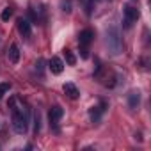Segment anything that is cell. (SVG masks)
I'll use <instances>...</instances> for the list:
<instances>
[{
  "label": "cell",
  "instance_id": "6",
  "mask_svg": "<svg viewBox=\"0 0 151 151\" xmlns=\"http://www.w3.org/2000/svg\"><path fill=\"white\" fill-rule=\"evenodd\" d=\"M16 25H18V32H20L23 37H30V34H32V23H30L27 18H18Z\"/></svg>",
  "mask_w": 151,
  "mask_h": 151
},
{
  "label": "cell",
  "instance_id": "16",
  "mask_svg": "<svg viewBox=\"0 0 151 151\" xmlns=\"http://www.w3.org/2000/svg\"><path fill=\"white\" fill-rule=\"evenodd\" d=\"M39 130H41V117H39V112H37L34 116V132L39 133Z\"/></svg>",
  "mask_w": 151,
  "mask_h": 151
},
{
  "label": "cell",
  "instance_id": "15",
  "mask_svg": "<svg viewBox=\"0 0 151 151\" xmlns=\"http://www.w3.org/2000/svg\"><path fill=\"white\" fill-rule=\"evenodd\" d=\"M11 16H13V9H11V7H6V9L2 11V14H0V18H2L4 22H7Z\"/></svg>",
  "mask_w": 151,
  "mask_h": 151
},
{
  "label": "cell",
  "instance_id": "9",
  "mask_svg": "<svg viewBox=\"0 0 151 151\" xmlns=\"http://www.w3.org/2000/svg\"><path fill=\"white\" fill-rule=\"evenodd\" d=\"M62 89H64V93H66V96H68V98H71V100H77V98L80 96V93H78V89H77V86H75V84H71V82H68V84H64V86H62Z\"/></svg>",
  "mask_w": 151,
  "mask_h": 151
},
{
  "label": "cell",
  "instance_id": "2",
  "mask_svg": "<svg viewBox=\"0 0 151 151\" xmlns=\"http://www.w3.org/2000/svg\"><path fill=\"white\" fill-rule=\"evenodd\" d=\"M105 43H107V48H109L110 55H119L123 52V37H121V32L116 25H110L107 29Z\"/></svg>",
  "mask_w": 151,
  "mask_h": 151
},
{
  "label": "cell",
  "instance_id": "18",
  "mask_svg": "<svg viewBox=\"0 0 151 151\" xmlns=\"http://www.w3.org/2000/svg\"><path fill=\"white\" fill-rule=\"evenodd\" d=\"M80 57H82V59H89V48L80 46Z\"/></svg>",
  "mask_w": 151,
  "mask_h": 151
},
{
  "label": "cell",
  "instance_id": "19",
  "mask_svg": "<svg viewBox=\"0 0 151 151\" xmlns=\"http://www.w3.org/2000/svg\"><path fill=\"white\" fill-rule=\"evenodd\" d=\"M36 69L39 71V75L43 73V59H39V60H37V64H36Z\"/></svg>",
  "mask_w": 151,
  "mask_h": 151
},
{
  "label": "cell",
  "instance_id": "7",
  "mask_svg": "<svg viewBox=\"0 0 151 151\" xmlns=\"http://www.w3.org/2000/svg\"><path fill=\"white\" fill-rule=\"evenodd\" d=\"M93 39H94V32H93L91 29H84V30L78 34V45H80V46L89 48V45L93 43Z\"/></svg>",
  "mask_w": 151,
  "mask_h": 151
},
{
  "label": "cell",
  "instance_id": "5",
  "mask_svg": "<svg viewBox=\"0 0 151 151\" xmlns=\"http://www.w3.org/2000/svg\"><path fill=\"white\" fill-rule=\"evenodd\" d=\"M105 110H107V103H105V101H100L96 107H93V109L89 110L91 121H93V123H100V119H101V116L105 114Z\"/></svg>",
  "mask_w": 151,
  "mask_h": 151
},
{
  "label": "cell",
  "instance_id": "4",
  "mask_svg": "<svg viewBox=\"0 0 151 151\" xmlns=\"http://www.w3.org/2000/svg\"><path fill=\"white\" fill-rule=\"evenodd\" d=\"M62 116H64V109H62L60 105H53V107L50 109V112H48L50 128H53V130L57 132V130H59V128H57V124H59V121L62 119Z\"/></svg>",
  "mask_w": 151,
  "mask_h": 151
},
{
  "label": "cell",
  "instance_id": "3",
  "mask_svg": "<svg viewBox=\"0 0 151 151\" xmlns=\"http://www.w3.org/2000/svg\"><path fill=\"white\" fill-rule=\"evenodd\" d=\"M137 20H139V9L133 7V6H124L123 7V25H124V29H130Z\"/></svg>",
  "mask_w": 151,
  "mask_h": 151
},
{
  "label": "cell",
  "instance_id": "8",
  "mask_svg": "<svg viewBox=\"0 0 151 151\" xmlns=\"http://www.w3.org/2000/svg\"><path fill=\"white\" fill-rule=\"evenodd\" d=\"M48 68H50V71H52L53 75H60L62 69H64V62H62L60 57H52L50 62H48Z\"/></svg>",
  "mask_w": 151,
  "mask_h": 151
},
{
  "label": "cell",
  "instance_id": "11",
  "mask_svg": "<svg viewBox=\"0 0 151 151\" xmlns=\"http://www.w3.org/2000/svg\"><path fill=\"white\" fill-rule=\"evenodd\" d=\"M139 103H140V94H139V93H135V91H133V93H130V94H128V105H130V109H133V110H135V109L139 107Z\"/></svg>",
  "mask_w": 151,
  "mask_h": 151
},
{
  "label": "cell",
  "instance_id": "14",
  "mask_svg": "<svg viewBox=\"0 0 151 151\" xmlns=\"http://www.w3.org/2000/svg\"><path fill=\"white\" fill-rule=\"evenodd\" d=\"M11 89V82H2L0 84V100H2V96Z\"/></svg>",
  "mask_w": 151,
  "mask_h": 151
},
{
  "label": "cell",
  "instance_id": "1",
  "mask_svg": "<svg viewBox=\"0 0 151 151\" xmlns=\"http://www.w3.org/2000/svg\"><path fill=\"white\" fill-rule=\"evenodd\" d=\"M9 105H11V116H13L14 132L20 133V135L27 133V130H29V109H27V105L18 98H11Z\"/></svg>",
  "mask_w": 151,
  "mask_h": 151
},
{
  "label": "cell",
  "instance_id": "12",
  "mask_svg": "<svg viewBox=\"0 0 151 151\" xmlns=\"http://www.w3.org/2000/svg\"><path fill=\"white\" fill-rule=\"evenodd\" d=\"M64 57H66V62H68L69 66H73L75 62H77V59H75V55H73L71 50H64Z\"/></svg>",
  "mask_w": 151,
  "mask_h": 151
},
{
  "label": "cell",
  "instance_id": "10",
  "mask_svg": "<svg viewBox=\"0 0 151 151\" xmlns=\"http://www.w3.org/2000/svg\"><path fill=\"white\" fill-rule=\"evenodd\" d=\"M7 57H9V60L13 64H16L20 60V48H18V45H11L9 52H7Z\"/></svg>",
  "mask_w": 151,
  "mask_h": 151
},
{
  "label": "cell",
  "instance_id": "13",
  "mask_svg": "<svg viewBox=\"0 0 151 151\" xmlns=\"http://www.w3.org/2000/svg\"><path fill=\"white\" fill-rule=\"evenodd\" d=\"M60 9H62V13H71L73 9H71V0H60Z\"/></svg>",
  "mask_w": 151,
  "mask_h": 151
},
{
  "label": "cell",
  "instance_id": "17",
  "mask_svg": "<svg viewBox=\"0 0 151 151\" xmlns=\"http://www.w3.org/2000/svg\"><path fill=\"white\" fill-rule=\"evenodd\" d=\"M98 2V0H87V6H86V11H87V14H91L93 13V7H94V4Z\"/></svg>",
  "mask_w": 151,
  "mask_h": 151
}]
</instances>
